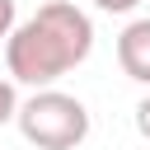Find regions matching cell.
Returning <instances> with one entry per match:
<instances>
[{"label": "cell", "mask_w": 150, "mask_h": 150, "mask_svg": "<svg viewBox=\"0 0 150 150\" xmlns=\"http://www.w3.org/2000/svg\"><path fill=\"white\" fill-rule=\"evenodd\" d=\"M19 131L38 150H75L89 136V108L75 94L42 89V94H33L19 108Z\"/></svg>", "instance_id": "7a4b0ae2"}, {"label": "cell", "mask_w": 150, "mask_h": 150, "mask_svg": "<svg viewBox=\"0 0 150 150\" xmlns=\"http://www.w3.org/2000/svg\"><path fill=\"white\" fill-rule=\"evenodd\" d=\"M136 131H141V136L150 141V94H145V98L136 103Z\"/></svg>", "instance_id": "8992f818"}, {"label": "cell", "mask_w": 150, "mask_h": 150, "mask_svg": "<svg viewBox=\"0 0 150 150\" xmlns=\"http://www.w3.org/2000/svg\"><path fill=\"white\" fill-rule=\"evenodd\" d=\"M98 9H108V14H127V9H136L141 0H94Z\"/></svg>", "instance_id": "52a82bcc"}, {"label": "cell", "mask_w": 150, "mask_h": 150, "mask_svg": "<svg viewBox=\"0 0 150 150\" xmlns=\"http://www.w3.org/2000/svg\"><path fill=\"white\" fill-rule=\"evenodd\" d=\"M9 117H19V98H14V84L0 80V127H5Z\"/></svg>", "instance_id": "277c9868"}, {"label": "cell", "mask_w": 150, "mask_h": 150, "mask_svg": "<svg viewBox=\"0 0 150 150\" xmlns=\"http://www.w3.org/2000/svg\"><path fill=\"white\" fill-rule=\"evenodd\" d=\"M14 33V0H0V42H9Z\"/></svg>", "instance_id": "5b68a950"}, {"label": "cell", "mask_w": 150, "mask_h": 150, "mask_svg": "<svg viewBox=\"0 0 150 150\" xmlns=\"http://www.w3.org/2000/svg\"><path fill=\"white\" fill-rule=\"evenodd\" d=\"M117 66L127 80L150 84V19H131L117 33Z\"/></svg>", "instance_id": "3957f363"}, {"label": "cell", "mask_w": 150, "mask_h": 150, "mask_svg": "<svg viewBox=\"0 0 150 150\" xmlns=\"http://www.w3.org/2000/svg\"><path fill=\"white\" fill-rule=\"evenodd\" d=\"M94 47V23L70 0H47L33 19H23L5 42V66L23 84H52L75 70Z\"/></svg>", "instance_id": "6da1fadb"}]
</instances>
